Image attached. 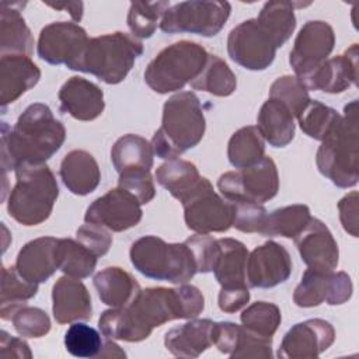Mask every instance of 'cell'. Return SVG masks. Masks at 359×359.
Listing matches in <instances>:
<instances>
[{
    "label": "cell",
    "mask_w": 359,
    "mask_h": 359,
    "mask_svg": "<svg viewBox=\"0 0 359 359\" xmlns=\"http://www.w3.org/2000/svg\"><path fill=\"white\" fill-rule=\"evenodd\" d=\"M205 309L202 292L192 285L178 287H147L125 307L101 313L98 327L108 339L140 342L153 328L172 320L195 318Z\"/></svg>",
    "instance_id": "1"
},
{
    "label": "cell",
    "mask_w": 359,
    "mask_h": 359,
    "mask_svg": "<svg viewBox=\"0 0 359 359\" xmlns=\"http://www.w3.org/2000/svg\"><path fill=\"white\" fill-rule=\"evenodd\" d=\"M66 129L50 108L31 104L18 116L14 128L1 122V167L4 174L20 164H43L63 144Z\"/></svg>",
    "instance_id": "2"
},
{
    "label": "cell",
    "mask_w": 359,
    "mask_h": 359,
    "mask_svg": "<svg viewBox=\"0 0 359 359\" xmlns=\"http://www.w3.org/2000/svg\"><path fill=\"white\" fill-rule=\"evenodd\" d=\"M205 129L199 98L192 91L177 93L164 102L161 126L150 142L153 151L164 160L177 158L202 140Z\"/></svg>",
    "instance_id": "3"
},
{
    "label": "cell",
    "mask_w": 359,
    "mask_h": 359,
    "mask_svg": "<svg viewBox=\"0 0 359 359\" xmlns=\"http://www.w3.org/2000/svg\"><path fill=\"white\" fill-rule=\"evenodd\" d=\"M358 102L345 107L344 115L321 140L316 154L318 171L339 188L355 187L359 181Z\"/></svg>",
    "instance_id": "4"
},
{
    "label": "cell",
    "mask_w": 359,
    "mask_h": 359,
    "mask_svg": "<svg viewBox=\"0 0 359 359\" xmlns=\"http://www.w3.org/2000/svg\"><path fill=\"white\" fill-rule=\"evenodd\" d=\"M15 185L8 201V215L22 226L45 222L59 196V187L52 170L43 164H20L15 170Z\"/></svg>",
    "instance_id": "5"
},
{
    "label": "cell",
    "mask_w": 359,
    "mask_h": 359,
    "mask_svg": "<svg viewBox=\"0 0 359 359\" xmlns=\"http://www.w3.org/2000/svg\"><path fill=\"white\" fill-rule=\"evenodd\" d=\"M142 53L143 43L140 41L118 31L88 39L81 55L69 69L94 74L107 84H118L126 79Z\"/></svg>",
    "instance_id": "6"
},
{
    "label": "cell",
    "mask_w": 359,
    "mask_h": 359,
    "mask_svg": "<svg viewBox=\"0 0 359 359\" xmlns=\"http://www.w3.org/2000/svg\"><path fill=\"white\" fill-rule=\"evenodd\" d=\"M137 272L154 280L185 283L198 272L191 248L184 243H165L157 236L137 238L129 251Z\"/></svg>",
    "instance_id": "7"
},
{
    "label": "cell",
    "mask_w": 359,
    "mask_h": 359,
    "mask_svg": "<svg viewBox=\"0 0 359 359\" xmlns=\"http://www.w3.org/2000/svg\"><path fill=\"white\" fill-rule=\"evenodd\" d=\"M206 49L191 41H178L164 48L146 67L144 81L158 94L182 90L202 72L208 60Z\"/></svg>",
    "instance_id": "8"
},
{
    "label": "cell",
    "mask_w": 359,
    "mask_h": 359,
    "mask_svg": "<svg viewBox=\"0 0 359 359\" xmlns=\"http://www.w3.org/2000/svg\"><path fill=\"white\" fill-rule=\"evenodd\" d=\"M231 6L229 1H181L164 13L160 29L165 34H196L215 36L224 27L230 17Z\"/></svg>",
    "instance_id": "9"
},
{
    "label": "cell",
    "mask_w": 359,
    "mask_h": 359,
    "mask_svg": "<svg viewBox=\"0 0 359 359\" xmlns=\"http://www.w3.org/2000/svg\"><path fill=\"white\" fill-rule=\"evenodd\" d=\"M217 189L229 202L250 201L262 205L279 191L276 164L271 157L264 156L250 167L222 174L217 180Z\"/></svg>",
    "instance_id": "10"
},
{
    "label": "cell",
    "mask_w": 359,
    "mask_h": 359,
    "mask_svg": "<svg viewBox=\"0 0 359 359\" xmlns=\"http://www.w3.org/2000/svg\"><path fill=\"white\" fill-rule=\"evenodd\" d=\"M276 45L257 18L234 27L227 36V53L233 62L247 70H265L276 55Z\"/></svg>",
    "instance_id": "11"
},
{
    "label": "cell",
    "mask_w": 359,
    "mask_h": 359,
    "mask_svg": "<svg viewBox=\"0 0 359 359\" xmlns=\"http://www.w3.org/2000/svg\"><path fill=\"white\" fill-rule=\"evenodd\" d=\"M182 206L185 224L195 233H223L233 226V205L213 191L209 180Z\"/></svg>",
    "instance_id": "12"
},
{
    "label": "cell",
    "mask_w": 359,
    "mask_h": 359,
    "mask_svg": "<svg viewBox=\"0 0 359 359\" xmlns=\"http://www.w3.org/2000/svg\"><path fill=\"white\" fill-rule=\"evenodd\" d=\"M335 45L332 27L325 21H307L299 31L289 63L300 80L316 70L331 55Z\"/></svg>",
    "instance_id": "13"
},
{
    "label": "cell",
    "mask_w": 359,
    "mask_h": 359,
    "mask_svg": "<svg viewBox=\"0 0 359 359\" xmlns=\"http://www.w3.org/2000/svg\"><path fill=\"white\" fill-rule=\"evenodd\" d=\"M353 292L346 272L307 269L293 292V302L299 307H316L321 303L339 306L346 303Z\"/></svg>",
    "instance_id": "14"
},
{
    "label": "cell",
    "mask_w": 359,
    "mask_h": 359,
    "mask_svg": "<svg viewBox=\"0 0 359 359\" xmlns=\"http://www.w3.org/2000/svg\"><path fill=\"white\" fill-rule=\"evenodd\" d=\"M140 202L123 188H114L97 198L86 210V223L102 226L111 231H125L142 220Z\"/></svg>",
    "instance_id": "15"
},
{
    "label": "cell",
    "mask_w": 359,
    "mask_h": 359,
    "mask_svg": "<svg viewBox=\"0 0 359 359\" xmlns=\"http://www.w3.org/2000/svg\"><path fill=\"white\" fill-rule=\"evenodd\" d=\"M88 42L87 32L76 22H52L41 29L36 52L49 65L70 67L81 55Z\"/></svg>",
    "instance_id": "16"
},
{
    "label": "cell",
    "mask_w": 359,
    "mask_h": 359,
    "mask_svg": "<svg viewBox=\"0 0 359 359\" xmlns=\"http://www.w3.org/2000/svg\"><path fill=\"white\" fill-rule=\"evenodd\" d=\"M290 273V254L279 243L266 241L248 254L245 280L250 287H275L286 282Z\"/></svg>",
    "instance_id": "17"
},
{
    "label": "cell",
    "mask_w": 359,
    "mask_h": 359,
    "mask_svg": "<svg viewBox=\"0 0 359 359\" xmlns=\"http://www.w3.org/2000/svg\"><path fill=\"white\" fill-rule=\"evenodd\" d=\"M335 341L334 327L321 318L294 324L283 337L278 349L282 359H313L327 351Z\"/></svg>",
    "instance_id": "18"
},
{
    "label": "cell",
    "mask_w": 359,
    "mask_h": 359,
    "mask_svg": "<svg viewBox=\"0 0 359 359\" xmlns=\"http://www.w3.org/2000/svg\"><path fill=\"white\" fill-rule=\"evenodd\" d=\"M294 244L303 262L310 269L328 272L338 266V244L321 220L310 217L306 227L294 237Z\"/></svg>",
    "instance_id": "19"
},
{
    "label": "cell",
    "mask_w": 359,
    "mask_h": 359,
    "mask_svg": "<svg viewBox=\"0 0 359 359\" xmlns=\"http://www.w3.org/2000/svg\"><path fill=\"white\" fill-rule=\"evenodd\" d=\"M358 43H353L344 55L327 59L300 81L307 90L330 94L342 93L358 81Z\"/></svg>",
    "instance_id": "20"
},
{
    "label": "cell",
    "mask_w": 359,
    "mask_h": 359,
    "mask_svg": "<svg viewBox=\"0 0 359 359\" xmlns=\"http://www.w3.org/2000/svg\"><path fill=\"white\" fill-rule=\"evenodd\" d=\"M52 313L59 324L91 318V296L80 279L66 275L55 282L52 289Z\"/></svg>",
    "instance_id": "21"
},
{
    "label": "cell",
    "mask_w": 359,
    "mask_h": 359,
    "mask_svg": "<svg viewBox=\"0 0 359 359\" xmlns=\"http://www.w3.org/2000/svg\"><path fill=\"white\" fill-rule=\"evenodd\" d=\"M57 97L60 109L77 121H94L105 108L102 90L79 76L70 77L60 87Z\"/></svg>",
    "instance_id": "22"
},
{
    "label": "cell",
    "mask_w": 359,
    "mask_h": 359,
    "mask_svg": "<svg viewBox=\"0 0 359 359\" xmlns=\"http://www.w3.org/2000/svg\"><path fill=\"white\" fill-rule=\"evenodd\" d=\"M57 241L55 237H39L27 243L17 255V272L32 283L46 282L59 269Z\"/></svg>",
    "instance_id": "23"
},
{
    "label": "cell",
    "mask_w": 359,
    "mask_h": 359,
    "mask_svg": "<svg viewBox=\"0 0 359 359\" xmlns=\"http://www.w3.org/2000/svg\"><path fill=\"white\" fill-rule=\"evenodd\" d=\"M41 79L39 67L25 55H6L0 59V102L3 111Z\"/></svg>",
    "instance_id": "24"
},
{
    "label": "cell",
    "mask_w": 359,
    "mask_h": 359,
    "mask_svg": "<svg viewBox=\"0 0 359 359\" xmlns=\"http://www.w3.org/2000/svg\"><path fill=\"white\" fill-rule=\"evenodd\" d=\"M213 325L209 318L192 320L165 332L164 345L177 358H198L213 345Z\"/></svg>",
    "instance_id": "25"
},
{
    "label": "cell",
    "mask_w": 359,
    "mask_h": 359,
    "mask_svg": "<svg viewBox=\"0 0 359 359\" xmlns=\"http://www.w3.org/2000/svg\"><path fill=\"white\" fill-rule=\"evenodd\" d=\"M59 174L65 187L72 194L80 196L95 191L101 180L98 163L86 150L69 151L60 163Z\"/></svg>",
    "instance_id": "26"
},
{
    "label": "cell",
    "mask_w": 359,
    "mask_h": 359,
    "mask_svg": "<svg viewBox=\"0 0 359 359\" xmlns=\"http://www.w3.org/2000/svg\"><path fill=\"white\" fill-rule=\"evenodd\" d=\"M21 3H0V55L31 56L34 38L20 13Z\"/></svg>",
    "instance_id": "27"
},
{
    "label": "cell",
    "mask_w": 359,
    "mask_h": 359,
    "mask_svg": "<svg viewBox=\"0 0 359 359\" xmlns=\"http://www.w3.org/2000/svg\"><path fill=\"white\" fill-rule=\"evenodd\" d=\"M156 180L175 199L184 203L206 182L208 178L201 177L194 163L172 158L157 167Z\"/></svg>",
    "instance_id": "28"
},
{
    "label": "cell",
    "mask_w": 359,
    "mask_h": 359,
    "mask_svg": "<svg viewBox=\"0 0 359 359\" xmlns=\"http://www.w3.org/2000/svg\"><path fill=\"white\" fill-rule=\"evenodd\" d=\"M100 300L109 307L128 306L142 290L139 282L119 266H108L93 279Z\"/></svg>",
    "instance_id": "29"
},
{
    "label": "cell",
    "mask_w": 359,
    "mask_h": 359,
    "mask_svg": "<svg viewBox=\"0 0 359 359\" xmlns=\"http://www.w3.org/2000/svg\"><path fill=\"white\" fill-rule=\"evenodd\" d=\"M219 254L213 266L215 278L222 287L247 286V247L236 238H219Z\"/></svg>",
    "instance_id": "30"
},
{
    "label": "cell",
    "mask_w": 359,
    "mask_h": 359,
    "mask_svg": "<svg viewBox=\"0 0 359 359\" xmlns=\"http://www.w3.org/2000/svg\"><path fill=\"white\" fill-rule=\"evenodd\" d=\"M257 128L273 147H285L294 137V116L278 100L268 98L258 112Z\"/></svg>",
    "instance_id": "31"
},
{
    "label": "cell",
    "mask_w": 359,
    "mask_h": 359,
    "mask_svg": "<svg viewBox=\"0 0 359 359\" xmlns=\"http://www.w3.org/2000/svg\"><path fill=\"white\" fill-rule=\"evenodd\" d=\"M154 151L151 143L139 135H123L111 149V161L118 174L132 170L150 171Z\"/></svg>",
    "instance_id": "32"
},
{
    "label": "cell",
    "mask_w": 359,
    "mask_h": 359,
    "mask_svg": "<svg viewBox=\"0 0 359 359\" xmlns=\"http://www.w3.org/2000/svg\"><path fill=\"white\" fill-rule=\"evenodd\" d=\"M257 21L273 39L276 48L285 45L296 28L294 3L292 1H266L259 11Z\"/></svg>",
    "instance_id": "33"
},
{
    "label": "cell",
    "mask_w": 359,
    "mask_h": 359,
    "mask_svg": "<svg viewBox=\"0 0 359 359\" xmlns=\"http://www.w3.org/2000/svg\"><path fill=\"white\" fill-rule=\"evenodd\" d=\"M265 156V140L257 126L236 130L227 144V157L233 167L245 168Z\"/></svg>",
    "instance_id": "34"
},
{
    "label": "cell",
    "mask_w": 359,
    "mask_h": 359,
    "mask_svg": "<svg viewBox=\"0 0 359 359\" xmlns=\"http://www.w3.org/2000/svg\"><path fill=\"white\" fill-rule=\"evenodd\" d=\"M191 87L216 97H229L237 88V79L223 59L216 55H208L202 72L191 81Z\"/></svg>",
    "instance_id": "35"
},
{
    "label": "cell",
    "mask_w": 359,
    "mask_h": 359,
    "mask_svg": "<svg viewBox=\"0 0 359 359\" xmlns=\"http://www.w3.org/2000/svg\"><path fill=\"white\" fill-rule=\"evenodd\" d=\"M38 292V283L25 280L15 269L1 268V297H0V317L1 320H11L13 313L27 304Z\"/></svg>",
    "instance_id": "36"
},
{
    "label": "cell",
    "mask_w": 359,
    "mask_h": 359,
    "mask_svg": "<svg viewBox=\"0 0 359 359\" xmlns=\"http://www.w3.org/2000/svg\"><path fill=\"white\" fill-rule=\"evenodd\" d=\"M310 217L307 205L283 206L266 215L259 234L266 237L294 238L306 227Z\"/></svg>",
    "instance_id": "37"
},
{
    "label": "cell",
    "mask_w": 359,
    "mask_h": 359,
    "mask_svg": "<svg viewBox=\"0 0 359 359\" xmlns=\"http://www.w3.org/2000/svg\"><path fill=\"white\" fill-rule=\"evenodd\" d=\"M57 265L65 275L76 279H84L94 272L97 257L76 240L59 238Z\"/></svg>",
    "instance_id": "38"
},
{
    "label": "cell",
    "mask_w": 359,
    "mask_h": 359,
    "mask_svg": "<svg viewBox=\"0 0 359 359\" xmlns=\"http://www.w3.org/2000/svg\"><path fill=\"white\" fill-rule=\"evenodd\" d=\"M296 118L299 121L300 129L309 137L321 142L338 123L341 115L334 108L327 107L320 101L310 100Z\"/></svg>",
    "instance_id": "39"
},
{
    "label": "cell",
    "mask_w": 359,
    "mask_h": 359,
    "mask_svg": "<svg viewBox=\"0 0 359 359\" xmlns=\"http://www.w3.org/2000/svg\"><path fill=\"white\" fill-rule=\"evenodd\" d=\"M170 8L168 1H133L130 3L126 22L137 38H150L157 24H160L164 13Z\"/></svg>",
    "instance_id": "40"
},
{
    "label": "cell",
    "mask_w": 359,
    "mask_h": 359,
    "mask_svg": "<svg viewBox=\"0 0 359 359\" xmlns=\"http://www.w3.org/2000/svg\"><path fill=\"white\" fill-rule=\"evenodd\" d=\"M241 324L251 332L261 337H272L282 321L280 310L269 302H255L240 316Z\"/></svg>",
    "instance_id": "41"
},
{
    "label": "cell",
    "mask_w": 359,
    "mask_h": 359,
    "mask_svg": "<svg viewBox=\"0 0 359 359\" xmlns=\"http://www.w3.org/2000/svg\"><path fill=\"white\" fill-rule=\"evenodd\" d=\"M102 345L101 334L84 323H73L65 334L66 351L76 358H97Z\"/></svg>",
    "instance_id": "42"
},
{
    "label": "cell",
    "mask_w": 359,
    "mask_h": 359,
    "mask_svg": "<svg viewBox=\"0 0 359 359\" xmlns=\"http://www.w3.org/2000/svg\"><path fill=\"white\" fill-rule=\"evenodd\" d=\"M269 98L280 101L293 116H297L311 100L309 90L294 76L278 77L269 88Z\"/></svg>",
    "instance_id": "43"
},
{
    "label": "cell",
    "mask_w": 359,
    "mask_h": 359,
    "mask_svg": "<svg viewBox=\"0 0 359 359\" xmlns=\"http://www.w3.org/2000/svg\"><path fill=\"white\" fill-rule=\"evenodd\" d=\"M10 321L15 331L25 338H41L50 330V318L46 311L27 304L18 307Z\"/></svg>",
    "instance_id": "44"
},
{
    "label": "cell",
    "mask_w": 359,
    "mask_h": 359,
    "mask_svg": "<svg viewBox=\"0 0 359 359\" xmlns=\"http://www.w3.org/2000/svg\"><path fill=\"white\" fill-rule=\"evenodd\" d=\"M233 205V227L243 233H261L266 209L261 203L250 202V201H236L230 202Z\"/></svg>",
    "instance_id": "45"
},
{
    "label": "cell",
    "mask_w": 359,
    "mask_h": 359,
    "mask_svg": "<svg viewBox=\"0 0 359 359\" xmlns=\"http://www.w3.org/2000/svg\"><path fill=\"white\" fill-rule=\"evenodd\" d=\"M118 187L130 192L140 205L149 203L156 195L153 177L146 170H132L119 174Z\"/></svg>",
    "instance_id": "46"
},
{
    "label": "cell",
    "mask_w": 359,
    "mask_h": 359,
    "mask_svg": "<svg viewBox=\"0 0 359 359\" xmlns=\"http://www.w3.org/2000/svg\"><path fill=\"white\" fill-rule=\"evenodd\" d=\"M185 244L192 251L198 272L201 273L213 272V266L219 254L217 240H215L208 234L196 233L195 236H191L189 238H187Z\"/></svg>",
    "instance_id": "47"
},
{
    "label": "cell",
    "mask_w": 359,
    "mask_h": 359,
    "mask_svg": "<svg viewBox=\"0 0 359 359\" xmlns=\"http://www.w3.org/2000/svg\"><path fill=\"white\" fill-rule=\"evenodd\" d=\"M231 359L240 358H272V337H261L243 325L241 335L236 351L230 355Z\"/></svg>",
    "instance_id": "48"
},
{
    "label": "cell",
    "mask_w": 359,
    "mask_h": 359,
    "mask_svg": "<svg viewBox=\"0 0 359 359\" xmlns=\"http://www.w3.org/2000/svg\"><path fill=\"white\" fill-rule=\"evenodd\" d=\"M76 237L77 241L90 250L97 258L105 255L112 244V236L109 234L108 229L93 223H86L79 227Z\"/></svg>",
    "instance_id": "49"
},
{
    "label": "cell",
    "mask_w": 359,
    "mask_h": 359,
    "mask_svg": "<svg viewBox=\"0 0 359 359\" xmlns=\"http://www.w3.org/2000/svg\"><path fill=\"white\" fill-rule=\"evenodd\" d=\"M243 325L231 321H219L213 325V345L226 355H231L238 344Z\"/></svg>",
    "instance_id": "50"
},
{
    "label": "cell",
    "mask_w": 359,
    "mask_h": 359,
    "mask_svg": "<svg viewBox=\"0 0 359 359\" xmlns=\"http://www.w3.org/2000/svg\"><path fill=\"white\" fill-rule=\"evenodd\" d=\"M339 220L346 233L358 237V192L352 191L338 202Z\"/></svg>",
    "instance_id": "51"
},
{
    "label": "cell",
    "mask_w": 359,
    "mask_h": 359,
    "mask_svg": "<svg viewBox=\"0 0 359 359\" xmlns=\"http://www.w3.org/2000/svg\"><path fill=\"white\" fill-rule=\"evenodd\" d=\"M250 300V290L243 287H222L217 297L219 309L224 313H236Z\"/></svg>",
    "instance_id": "52"
},
{
    "label": "cell",
    "mask_w": 359,
    "mask_h": 359,
    "mask_svg": "<svg viewBox=\"0 0 359 359\" xmlns=\"http://www.w3.org/2000/svg\"><path fill=\"white\" fill-rule=\"evenodd\" d=\"M0 358H18V359H29L32 353L25 341L11 337L8 332H0Z\"/></svg>",
    "instance_id": "53"
},
{
    "label": "cell",
    "mask_w": 359,
    "mask_h": 359,
    "mask_svg": "<svg viewBox=\"0 0 359 359\" xmlns=\"http://www.w3.org/2000/svg\"><path fill=\"white\" fill-rule=\"evenodd\" d=\"M46 6L56 10H67L72 18L79 22L83 17V3L81 1H60V3H46Z\"/></svg>",
    "instance_id": "54"
},
{
    "label": "cell",
    "mask_w": 359,
    "mask_h": 359,
    "mask_svg": "<svg viewBox=\"0 0 359 359\" xmlns=\"http://www.w3.org/2000/svg\"><path fill=\"white\" fill-rule=\"evenodd\" d=\"M126 353L116 345L114 341H107L102 345V349L97 358H125Z\"/></svg>",
    "instance_id": "55"
}]
</instances>
